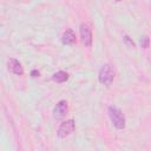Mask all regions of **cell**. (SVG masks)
Segmentation results:
<instances>
[{
  "instance_id": "obj_1",
  "label": "cell",
  "mask_w": 151,
  "mask_h": 151,
  "mask_svg": "<svg viewBox=\"0 0 151 151\" xmlns=\"http://www.w3.org/2000/svg\"><path fill=\"white\" fill-rule=\"evenodd\" d=\"M107 112H109V117H110L112 125L118 130H123L125 127L126 120H125V116L122 112V110L114 105H111V106H109Z\"/></svg>"
},
{
  "instance_id": "obj_2",
  "label": "cell",
  "mask_w": 151,
  "mask_h": 151,
  "mask_svg": "<svg viewBox=\"0 0 151 151\" xmlns=\"http://www.w3.org/2000/svg\"><path fill=\"white\" fill-rule=\"evenodd\" d=\"M114 77H116V71H114L112 65L104 64L100 67L99 73H98V80H99L100 84H103L105 86H110L113 83Z\"/></svg>"
},
{
  "instance_id": "obj_3",
  "label": "cell",
  "mask_w": 151,
  "mask_h": 151,
  "mask_svg": "<svg viewBox=\"0 0 151 151\" xmlns=\"http://www.w3.org/2000/svg\"><path fill=\"white\" fill-rule=\"evenodd\" d=\"M76 130V123L73 119H67L65 122H63L59 127H58V131H57V136L59 138H66L68 137L70 134H72Z\"/></svg>"
},
{
  "instance_id": "obj_4",
  "label": "cell",
  "mask_w": 151,
  "mask_h": 151,
  "mask_svg": "<svg viewBox=\"0 0 151 151\" xmlns=\"http://www.w3.org/2000/svg\"><path fill=\"white\" fill-rule=\"evenodd\" d=\"M79 33H80V40H81L83 45L85 47H91L92 46V41H93V37H92V31H91L90 26L87 24H85V22L80 24Z\"/></svg>"
},
{
  "instance_id": "obj_5",
  "label": "cell",
  "mask_w": 151,
  "mask_h": 151,
  "mask_svg": "<svg viewBox=\"0 0 151 151\" xmlns=\"http://www.w3.org/2000/svg\"><path fill=\"white\" fill-rule=\"evenodd\" d=\"M67 112H68L67 101L64 100V99H61V100H59V101L57 103V105L54 106L52 113H53V118H54L55 120H60V119H63V118L67 114Z\"/></svg>"
},
{
  "instance_id": "obj_6",
  "label": "cell",
  "mask_w": 151,
  "mask_h": 151,
  "mask_svg": "<svg viewBox=\"0 0 151 151\" xmlns=\"http://www.w3.org/2000/svg\"><path fill=\"white\" fill-rule=\"evenodd\" d=\"M7 68L11 73L15 74V76H22L24 74V67L21 65V63L14 58H11L8 61H7Z\"/></svg>"
},
{
  "instance_id": "obj_7",
  "label": "cell",
  "mask_w": 151,
  "mask_h": 151,
  "mask_svg": "<svg viewBox=\"0 0 151 151\" xmlns=\"http://www.w3.org/2000/svg\"><path fill=\"white\" fill-rule=\"evenodd\" d=\"M61 42L66 46H73L77 42V37L72 28H66V31H64L61 35Z\"/></svg>"
},
{
  "instance_id": "obj_8",
  "label": "cell",
  "mask_w": 151,
  "mask_h": 151,
  "mask_svg": "<svg viewBox=\"0 0 151 151\" xmlns=\"http://www.w3.org/2000/svg\"><path fill=\"white\" fill-rule=\"evenodd\" d=\"M67 79H68V73L65 71H58V72L53 73V76H52V80L55 83H59V84L65 83Z\"/></svg>"
},
{
  "instance_id": "obj_9",
  "label": "cell",
  "mask_w": 151,
  "mask_h": 151,
  "mask_svg": "<svg viewBox=\"0 0 151 151\" xmlns=\"http://www.w3.org/2000/svg\"><path fill=\"white\" fill-rule=\"evenodd\" d=\"M123 41H124V44H125L127 47H130V48H136L134 41H133L127 34H124V35H123Z\"/></svg>"
},
{
  "instance_id": "obj_10",
  "label": "cell",
  "mask_w": 151,
  "mask_h": 151,
  "mask_svg": "<svg viewBox=\"0 0 151 151\" xmlns=\"http://www.w3.org/2000/svg\"><path fill=\"white\" fill-rule=\"evenodd\" d=\"M140 47H143V48H149L150 47V38L147 35L140 37Z\"/></svg>"
},
{
  "instance_id": "obj_11",
  "label": "cell",
  "mask_w": 151,
  "mask_h": 151,
  "mask_svg": "<svg viewBox=\"0 0 151 151\" xmlns=\"http://www.w3.org/2000/svg\"><path fill=\"white\" fill-rule=\"evenodd\" d=\"M29 74H31L32 78H38V77H40V72H39L38 70H32Z\"/></svg>"
},
{
  "instance_id": "obj_12",
  "label": "cell",
  "mask_w": 151,
  "mask_h": 151,
  "mask_svg": "<svg viewBox=\"0 0 151 151\" xmlns=\"http://www.w3.org/2000/svg\"><path fill=\"white\" fill-rule=\"evenodd\" d=\"M114 1H116V2H120L122 0H114Z\"/></svg>"
}]
</instances>
